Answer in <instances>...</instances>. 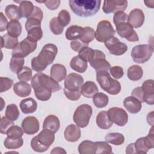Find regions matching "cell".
<instances>
[{
  "label": "cell",
  "mask_w": 154,
  "mask_h": 154,
  "mask_svg": "<svg viewBox=\"0 0 154 154\" xmlns=\"http://www.w3.org/2000/svg\"><path fill=\"white\" fill-rule=\"evenodd\" d=\"M31 86L35 97L41 101L48 100L52 96V93L58 91L61 88L57 81L42 72H38L32 76Z\"/></svg>",
  "instance_id": "cell-1"
},
{
  "label": "cell",
  "mask_w": 154,
  "mask_h": 154,
  "mask_svg": "<svg viewBox=\"0 0 154 154\" xmlns=\"http://www.w3.org/2000/svg\"><path fill=\"white\" fill-rule=\"evenodd\" d=\"M58 53V48L52 43L45 45L39 54L31 60L32 69L37 72H42L47 66L53 63Z\"/></svg>",
  "instance_id": "cell-2"
},
{
  "label": "cell",
  "mask_w": 154,
  "mask_h": 154,
  "mask_svg": "<svg viewBox=\"0 0 154 154\" xmlns=\"http://www.w3.org/2000/svg\"><path fill=\"white\" fill-rule=\"evenodd\" d=\"M70 8L77 16L83 17L95 15L99 10L100 0H70Z\"/></svg>",
  "instance_id": "cell-3"
},
{
  "label": "cell",
  "mask_w": 154,
  "mask_h": 154,
  "mask_svg": "<svg viewBox=\"0 0 154 154\" xmlns=\"http://www.w3.org/2000/svg\"><path fill=\"white\" fill-rule=\"evenodd\" d=\"M96 80L100 87L109 94L116 95L121 91L120 83L112 79L108 71L96 72Z\"/></svg>",
  "instance_id": "cell-4"
},
{
  "label": "cell",
  "mask_w": 154,
  "mask_h": 154,
  "mask_svg": "<svg viewBox=\"0 0 154 154\" xmlns=\"http://www.w3.org/2000/svg\"><path fill=\"white\" fill-rule=\"evenodd\" d=\"M92 113V108L90 105L82 104L75 109L73 116V121L79 128H85L88 125Z\"/></svg>",
  "instance_id": "cell-5"
},
{
  "label": "cell",
  "mask_w": 154,
  "mask_h": 154,
  "mask_svg": "<svg viewBox=\"0 0 154 154\" xmlns=\"http://www.w3.org/2000/svg\"><path fill=\"white\" fill-rule=\"evenodd\" d=\"M153 52L152 46L150 45H139L132 48L131 55L135 63L143 64L150 58Z\"/></svg>",
  "instance_id": "cell-6"
},
{
  "label": "cell",
  "mask_w": 154,
  "mask_h": 154,
  "mask_svg": "<svg viewBox=\"0 0 154 154\" xmlns=\"http://www.w3.org/2000/svg\"><path fill=\"white\" fill-rule=\"evenodd\" d=\"M115 30L111 23L108 20H101L97 25L95 32V38L99 42L105 43L106 41L114 37Z\"/></svg>",
  "instance_id": "cell-7"
},
{
  "label": "cell",
  "mask_w": 154,
  "mask_h": 154,
  "mask_svg": "<svg viewBox=\"0 0 154 154\" xmlns=\"http://www.w3.org/2000/svg\"><path fill=\"white\" fill-rule=\"evenodd\" d=\"M37 42L30 40L27 37L19 43L17 46L13 49L12 56L25 57L34 52L37 48Z\"/></svg>",
  "instance_id": "cell-8"
},
{
  "label": "cell",
  "mask_w": 154,
  "mask_h": 154,
  "mask_svg": "<svg viewBox=\"0 0 154 154\" xmlns=\"http://www.w3.org/2000/svg\"><path fill=\"white\" fill-rule=\"evenodd\" d=\"M88 62L96 72L101 70L108 71L111 67L109 62L106 60L104 53L98 49H94L93 55Z\"/></svg>",
  "instance_id": "cell-9"
},
{
  "label": "cell",
  "mask_w": 154,
  "mask_h": 154,
  "mask_svg": "<svg viewBox=\"0 0 154 154\" xmlns=\"http://www.w3.org/2000/svg\"><path fill=\"white\" fill-rule=\"evenodd\" d=\"M115 25L116 31L121 37L125 38L128 41L131 42H135L139 40V37L136 31L128 21L119 22Z\"/></svg>",
  "instance_id": "cell-10"
},
{
  "label": "cell",
  "mask_w": 154,
  "mask_h": 154,
  "mask_svg": "<svg viewBox=\"0 0 154 154\" xmlns=\"http://www.w3.org/2000/svg\"><path fill=\"white\" fill-rule=\"evenodd\" d=\"M109 119L119 126H125L128 121V115L126 111L119 107H112L108 111Z\"/></svg>",
  "instance_id": "cell-11"
},
{
  "label": "cell",
  "mask_w": 154,
  "mask_h": 154,
  "mask_svg": "<svg viewBox=\"0 0 154 154\" xmlns=\"http://www.w3.org/2000/svg\"><path fill=\"white\" fill-rule=\"evenodd\" d=\"M105 46L109 51V53L119 56L124 54L128 50L127 45L120 42L117 37H112L105 43Z\"/></svg>",
  "instance_id": "cell-12"
},
{
  "label": "cell",
  "mask_w": 154,
  "mask_h": 154,
  "mask_svg": "<svg viewBox=\"0 0 154 154\" xmlns=\"http://www.w3.org/2000/svg\"><path fill=\"white\" fill-rule=\"evenodd\" d=\"M84 84V78L81 75L71 73L68 74L64 80V88L70 91H76L81 90Z\"/></svg>",
  "instance_id": "cell-13"
},
{
  "label": "cell",
  "mask_w": 154,
  "mask_h": 154,
  "mask_svg": "<svg viewBox=\"0 0 154 154\" xmlns=\"http://www.w3.org/2000/svg\"><path fill=\"white\" fill-rule=\"evenodd\" d=\"M128 6L127 1H104L102 10L105 14L124 11Z\"/></svg>",
  "instance_id": "cell-14"
},
{
  "label": "cell",
  "mask_w": 154,
  "mask_h": 154,
  "mask_svg": "<svg viewBox=\"0 0 154 154\" xmlns=\"http://www.w3.org/2000/svg\"><path fill=\"white\" fill-rule=\"evenodd\" d=\"M22 128L23 132L26 134H35L39 130V122L38 119L34 116H28L23 120L22 122Z\"/></svg>",
  "instance_id": "cell-15"
},
{
  "label": "cell",
  "mask_w": 154,
  "mask_h": 154,
  "mask_svg": "<svg viewBox=\"0 0 154 154\" xmlns=\"http://www.w3.org/2000/svg\"><path fill=\"white\" fill-rule=\"evenodd\" d=\"M143 93V102L148 105H153L154 104V89L153 80H146L141 86Z\"/></svg>",
  "instance_id": "cell-16"
},
{
  "label": "cell",
  "mask_w": 154,
  "mask_h": 154,
  "mask_svg": "<svg viewBox=\"0 0 154 154\" xmlns=\"http://www.w3.org/2000/svg\"><path fill=\"white\" fill-rule=\"evenodd\" d=\"M145 20V16L143 11L139 8H134L131 11L129 14L128 22L135 28L141 27Z\"/></svg>",
  "instance_id": "cell-17"
},
{
  "label": "cell",
  "mask_w": 154,
  "mask_h": 154,
  "mask_svg": "<svg viewBox=\"0 0 154 154\" xmlns=\"http://www.w3.org/2000/svg\"><path fill=\"white\" fill-rule=\"evenodd\" d=\"M81 130L79 127L74 124L68 125L64 132L65 139L69 142L77 141L81 137Z\"/></svg>",
  "instance_id": "cell-18"
},
{
  "label": "cell",
  "mask_w": 154,
  "mask_h": 154,
  "mask_svg": "<svg viewBox=\"0 0 154 154\" xmlns=\"http://www.w3.org/2000/svg\"><path fill=\"white\" fill-rule=\"evenodd\" d=\"M123 105L131 114H137L140 111L142 107L141 102L133 96H128L123 100Z\"/></svg>",
  "instance_id": "cell-19"
},
{
  "label": "cell",
  "mask_w": 154,
  "mask_h": 154,
  "mask_svg": "<svg viewBox=\"0 0 154 154\" xmlns=\"http://www.w3.org/2000/svg\"><path fill=\"white\" fill-rule=\"evenodd\" d=\"M67 70L65 66L61 64H54L50 70V75L52 78L57 82H60L65 79Z\"/></svg>",
  "instance_id": "cell-20"
},
{
  "label": "cell",
  "mask_w": 154,
  "mask_h": 154,
  "mask_svg": "<svg viewBox=\"0 0 154 154\" xmlns=\"http://www.w3.org/2000/svg\"><path fill=\"white\" fill-rule=\"evenodd\" d=\"M36 137L42 144L49 148L54 141L55 133L50 130L43 129Z\"/></svg>",
  "instance_id": "cell-21"
},
{
  "label": "cell",
  "mask_w": 154,
  "mask_h": 154,
  "mask_svg": "<svg viewBox=\"0 0 154 154\" xmlns=\"http://www.w3.org/2000/svg\"><path fill=\"white\" fill-rule=\"evenodd\" d=\"M13 91L17 96L20 97H25L31 94V86L26 82H17L13 86Z\"/></svg>",
  "instance_id": "cell-22"
},
{
  "label": "cell",
  "mask_w": 154,
  "mask_h": 154,
  "mask_svg": "<svg viewBox=\"0 0 154 154\" xmlns=\"http://www.w3.org/2000/svg\"><path fill=\"white\" fill-rule=\"evenodd\" d=\"M60 123L59 119L55 115H49L47 116L43 123V128L46 129L56 133L60 129Z\"/></svg>",
  "instance_id": "cell-23"
},
{
  "label": "cell",
  "mask_w": 154,
  "mask_h": 154,
  "mask_svg": "<svg viewBox=\"0 0 154 154\" xmlns=\"http://www.w3.org/2000/svg\"><path fill=\"white\" fill-rule=\"evenodd\" d=\"M99 90L96 84L91 81H86L81 88V94L87 98H91L97 93Z\"/></svg>",
  "instance_id": "cell-24"
},
{
  "label": "cell",
  "mask_w": 154,
  "mask_h": 154,
  "mask_svg": "<svg viewBox=\"0 0 154 154\" xmlns=\"http://www.w3.org/2000/svg\"><path fill=\"white\" fill-rule=\"evenodd\" d=\"M96 124L102 129H108L112 126V122L109 119L106 111H101L98 113L96 119Z\"/></svg>",
  "instance_id": "cell-25"
},
{
  "label": "cell",
  "mask_w": 154,
  "mask_h": 154,
  "mask_svg": "<svg viewBox=\"0 0 154 154\" xmlns=\"http://www.w3.org/2000/svg\"><path fill=\"white\" fill-rule=\"evenodd\" d=\"M20 108L24 114H30L34 112L37 108L36 101L32 97H29L22 100L20 102Z\"/></svg>",
  "instance_id": "cell-26"
},
{
  "label": "cell",
  "mask_w": 154,
  "mask_h": 154,
  "mask_svg": "<svg viewBox=\"0 0 154 154\" xmlns=\"http://www.w3.org/2000/svg\"><path fill=\"white\" fill-rule=\"evenodd\" d=\"M70 67L75 71L79 73H84L87 69V61L80 58L78 55L73 57L70 62Z\"/></svg>",
  "instance_id": "cell-27"
},
{
  "label": "cell",
  "mask_w": 154,
  "mask_h": 154,
  "mask_svg": "<svg viewBox=\"0 0 154 154\" xmlns=\"http://www.w3.org/2000/svg\"><path fill=\"white\" fill-rule=\"evenodd\" d=\"M84 28L78 25H72L69 26L66 31V37L69 40L79 39L83 33Z\"/></svg>",
  "instance_id": "cell-28"
},
{
  "label": "cell",
  "mask_w": 154,
  "mask_h": 154,
  "mask_svg": "<svg viewBox=\"0 0 154 154\" xmlns=\"http://www.w3.org/2000/svg\"><path fill=\"white\" fill-rule=\"evenodd\" d=\"M19 44L18 39L17 37H13L8 33L3 35L1 39V48H5L7 49H13Z\"/></svg>",
  "instance_id": "cell-29"
},
{
  "label": "cell",
  "mask_w": 154,
  "mask_h": 154,
  "mask_svg": "<svg viewBox=\"0 0 154 154\" xmlns=\"http://www.w3.org/2000/svg\"><path fill=\"white\" fill-rule=\"evenodd\" d=\"M34 6L32 2L29 1H19V10L21 17L28 18L32 14Z\"/></svg>",
  "instance_id": "cell-30"
},
{
  "label": "cell",
  "mask_w": 154,
  "mask_h": 154,
  "mask_svg": "<svg viewBox=\"0 0 154 154\" xmlns=\"http://www.w3.org/2000/svg\"><path fill=\"white\" fill-rule=\"evenodd\" d=\"M78 149L80 154H94L96 144L90 140H84L79 144Z\"/></svg>",
  "instance_id": "cell-31"
},
{
  "label": "cell",
  "mask_w": 154,
  "mask_h": 154,
  "mask_svg": "<svg viewBox=\"0 0 154 154\" xmlns=\"http://www.w3.org/2000/svg\"><path fill=\"white\" fill-rule=\"evenodd\" d=\"M22 25L17 20H10L7 25V33L14 37H19L22 32Z\"/></svg>",
  "instance_id": "cell-32"
},
{
  "label": "cell",
  "mask_w": 154,
  "mask_h": 154,
  "mask_svg": "<svg viewBox=\"0 0 154 154\" xmlns=\"http://www.w3.org/2000/svg\"><path fill=\"white\" fill-rule=\"evenodd\" d=\"M128 78L131 81H138L143 75V70L138 65H132L129 67L127 72Z\"/></svg>",
  "instance_id": "cell-33"
},
{
  "label": "cell",
  "mask_w": 154,
  "mask_h": 154,
  "mask_svg": "<svg viewBox=\"0 0 154 154\" xmlns=\"http://www.w3.org/2000/svg\"><path fill=\"white\" fill-rule=\"evenodd\" d=\"M106 142L116 146H120L125 141L123 135L119 132H111L107 134L105 137Z\"/></svg>",
  "instance_id": "cell-34"
},
{
  "label": "cell",
  "mask_w": 154,
  "mask_h": 154,
  "mask_svg": "<svg viewBox=\"0 0 154 154\" xmlns=\"http://www.w3.org/2000/svg\"><path fill=\"white\" fill-rule=\"evenodd\" d=\"M24 63V58L17 56H12L9 64L10 69L13 73H17L23 67Z\"/></svg>",
  "instance_id": "cell-35"
},
{
  "label": "cell",
  "mask_w": 154,
  "mask_h": 154,
  "mask_svg": "<svg viewBox=\"0 0 154 154\" xmlns=\"http://www.w3.org/2000/svg\"><path fill=\"white\" fill-rule=\"evenodd\" d=\"M109 101L108 96L103 93H97L93 96V102L94 105L99 108H103L106 106Z\"/></svg>",
  "instance_id": "cell-36"
},
{
  "label": "cell",
  "mask_w": 154,
  "mask_h": 154,
  "mask_svg": "<svg viewBox=\"0 0 154 154\" xmlns=\"http://www.w3.org/2000/svg\"><path fill=\"white\" fill-rule=\"evenodd\" d=\"M5 13L7 17L11 20H18L21 18L19 10V7L16 5H8L5 8Z\"/></svg>",
  "instance_id": "cell-37"
},
{
  "label": "cell",
  "mask_w": 154,
  "mask_h": 154,
  "mask_svg": "<svg viewBox=\"0 0 154 154\" xmlns=\"http://www.w3.org/2000/svg\"><path fill=\"white\" fill-rule=\"evenodd\" d=\"M23 144V138H12L7 137L4 141V146L8 149H16L21 147Z\"/></svg>",
  "instance_id": "cell-38"
},
{
  "label": "cell",
  "mask_w": 154,
  "mask_h": 154,
  "mask_svg": "<svg viewBox=\"0 0 154 154\" xmlns=\"http://www.w3.org/2000/svg\"><path fill=\"white\" fill-rule=\"evenodd\" d=\"M5 117L11 121L14 122L16 120L20 114L17 106L14 103L8 105L5 109Z\"/></svg>",
  "instance_id": "cell-39"
},
{
  "label": "cell",
  "mask_w": 154,
  "mask_h": 154,
  "mask_svg": "<svg viewBox=\"0 0 154 154\" xmlns=\"http://www.w3.org/2000/svg\"><path fill=\"white\" fill-rule=\"evenodd\" d=\"M94 38H95L94 30L90 26L84 27L83 33L79 39L84 43L88 44L89 43L92 42Z\"/></svg>",
  "instance_id": "cell-40"
},
{
  "label": "cell",
  "mask_w": 154,
  "mask_h": 154,
  "mask_svg": "<svg viewBox=\"0 0 154 154\" xmlns=\"http://www.w3.org/2000/svg\"><path fill=\"white\" fill-rule=\"evenodd\" d=\"M96 144L95 153H112V147L106 141H97Z\"/></svg>",
  "instance_id": "cell-41"
},
{
  "label": "cell",
  "mask_w": 154,
  "mask_h": 154,
  "mask_svg": "<svg viewBox=\"0 0 154 154\" xmlns=\"http://www.w3.org/2000/svg\"><path fill=\"white\" fill-rule=\"evenodd\" d=\"M28 33L27 37L34 42L40 40L43 36V31L41 26H36L26 31Z\"/></svg>",
  "instance_id": "cell-42"
},
{
  "label": "cell",
  "mask_w": 154,
  "mask_h": 154,
  "mask_svg": "<svg viewBox=\"0 0 154 154\" xmlns=\"http://www.w3.org/2000/svg\"><path fill=\"white\" fill-rule=\"evenodd\" d=\"M32 70L28 66H23V67L17 73V79L20 81L27 82L31 80L32 78Z\"/></svg>",
  "instance_id": "cell-43"
},
{
  "label": "cell",
  "mask_w": 154,
  "mask_h": 154,
  "mask_svg": "<svg viewBox=\"0 0 154 154\" xmlns=\"http://www.w3.org/2000/svg\"><path fill=\"white\" fill-rule=\"evenodd\" d=\"M23 130L17 125H12L7 130L6 135L8 137L12 138H21L23 134Z\"/></svg>",
  "instance_id": "cell-44"
},
{
  "label": "cell",
  "mask_w": 154,
  "mask_h": 154,
  "mask_svg": "<svg viewBox=\"0 0 154 154\" xmlns=\"http://www.w3.org/2000/svg\"><path fill=\"white\" fill-rule=\"evenodd\" d=\"M134 146L137 153H147L150 150L144 140V137L138 138L135 142Z\"/></svg>",
  "instance_id": "cell-45"
},
{
  "label": "cell",
  "mask_w": 154,
  "mask_h": 154,
  "mask_svg": "<svg viewBox=\"0 0 154 154\" xmlns=\"http://www.w3.org/2000/svg\"><path fill=\"white\" fill-rule=\"evenodd\" d=\"M57 19L60 24L64 28L66 26L71 20V17L69 12L66 10H61L58 15Z\"/></svg>",
  "instance_id": "cell-46"
},
{
  "label": "cell",
  "mask_w": 154,
  "mask_h": 154,
  "mask_svg": "<svg viewBox=\"0 0 154 154\" xmlns=\"http://www.w3.org/2000/svg\"><path fill=\"white\" fill-rule=\"evenodd\" d=\"M49 28L52 32L55 35H60L62 34L64 30V28L60 24L57 17H56L51 19L49 22Z\"/></svg>",
  "instance_id": "cell-47"
},
{
  "label": "cell",
  "mask_w": 154,
  "mask_h": 154,
  "mask_svg": "<svg viewBox=\"0 0 154 154\" xmlns=\"http://www.w3.org/2000/svg\"><path fill=\"white\" fill-rule=\"evenodd\" d=\"M13 84V81L7 77L0 78V92L3 93L11 88Z\"/></svg>",
  "instance_id": "cell-48"
},
{
  "label": "cell",
  "mask_w": 154,
  "mask_h": 154,
  "mask_svg": "<svg viewBox=\"0 0 154 154\" xmlns=\"http://www.w3.org/2000/svg\"><path fill=\"white\" fill-rule=\"evenodd\" d=\"M31 148L37 152H44L46 151L49 148L42 144L37 140V137H34L31 141Z\"/></svg>",
  "instance_id": "cell-49"
},
{
  "label": "cell",
  "mask_w": 154,
  "mask_h": 154,
  "mask_svg": "<svg viewBox=\"0 0 154 154\" xmlns=\"http://www.w3.org/2000/svg\"><path fill=\"white\" fill-rule=\"evenodd\" d=\"M94 49L89 48L88 46L84 47L78 53V56L86 61H89L91 59Z\"/></svg>",
  "instance_id": "cell-50"
},
{
  "label": "cell",
  "mask_w": 154,
  "mask_h": 154,
  "mask_svg": "<svg viewBox=\"0 0 154 154\" xmlns=\"http://www.w3.org/2000/svg\"><path fill=\"white\" fill-rule=\"evenodd\" d=\"M13 122L7 119L5 116L2 117L1 120L0 124V132L2 134H6L7 130L10 126L13 125Z\"/></svg>",
  "instance_id": "cell-51"
},
{
  "label": "cell",
  "mask_w": 154,
  "mask_h": 154,
  "mask_svg": "<svg viewBox=\"0 0 154 154\" xmlns=\"http://www.w3.org/2000/svg\"><path fill=\"white\" fill-rule=\"evenodd\" d=\"M41 22L40 19L29 16L27 18V20L25 22V29L26 31L29 30V29L36 27V26H41Z\"/></svg>",
  "instance_id": "cell-52"
},
{
  "label": "cell",
  "mask_w": 154,
  "mask_h": 154,
  "mask_svg": "<svg viewBox=\"0 0 154 154\" xmlns=\"http://www.w3.org/2000/svg\"><path fill=\"white\" fill-rule=\"evenodd\" d=\"M63 90H64V93L66 97L68 99L73 100V101L78 100L80 98L81 95V90H76V91H70V90H68L64 88Z\"/></svg>",
  "instance_id": "cell-53"
},
{
  "label": "cell",
  "mask_w": 154,
  "mask_h": 154,
  "mask_svg": "<svg viewBox=\"0 0 154 154\" xmlns=\"http://www.w3.org/2000/svg\"><path fill=\"white\" fill-rule=\"evenodd\" d=\"M109 72L111 76L115 79H120L124 75L123 68L119 66L110 67Z\"/></svg>",
  "instance_id": "cell-54"
},
{
  "label": "cell",
  "mask_w": 154,
  "mask_h": 154,
  "mask_svg": "<svg viewBox=\"0 0 154 154\" xmlns=\"http://www.w3.org/2000/svg\"><path fill=\"white\" fill-rule=\"evenodd\" d=\"M88 44L82 42L80 39L72 40L70 42V47L72 50L75 52H79L84 47L88 46Z\"/></svg>",
  "instance_id": "cell-55"
},
{
  "label": "cell",
  "mask_w": 154,
  "mask_h": 154,
  "mask_svg": "<svg viewBox=\"0 0 154 154\" xmlns=\"http://www.w3.org/2000/svg\"><path fill=\"white\" fill-rule=\"evenodd\" d=\"M128 16L124 11H118L114 13L113 16V22L114 24H117L122 22L128 21Z\"/></svg>",
  "instance_id": "cell-56"
},
{
  "label": "cell",
  "mask_w": 154,
  "mask_h": 154,
  "mask_svg": "<svg viewBox=\"0 0 154 154\" xmlns=\"http://www.w3.org/2000/svg\"><path fill=\"white\" fill-rule=\"evenodd\" d=\"M60 2L61 1L60 0H46L45 1L44 4L48 9L51 10H55L59 7Z\"/></svg>",
  "instance_id": "cell-57"
},
{
  "label": "cell",
  "mask_w": 154,
  "mask_h": 154,
  "mask_svg": "<svg viewBox=\"0 0 154 154\" xmlns=\"http://www.w3.org/2000/svg\"><path fill=\"white\" fill-rule=\"evenodd\" d=\"M132 96L137 98L138 100H139L141 103L143 102V93L142 91L141 87H138L135 88L132 91L131 93Z\"/></svg>",
  "instance_id": "cell-58"
},
{
  "label": "cell",
  "mask_w": 154,
  "mask_h": 154,
  "mask_svg": "<svg viewBox=\"0 0 154 154\" xmlns=\"http://www.w3.org/2000/svg\"><path fill=\"white\" fill-rule=\"evenodd\" d=\"M0 31L2 32L7 29L8 22L7 18L5 17V16L2 12L0 13Z\"/></svg>",
  "instance_id": "cell-59"
},
{
  "label": "cell",
  "mask_w": 154,
  "mask_h": 154,
  "mask_svg": "<svg viewBox=\"0 0 154 154\" xmlns=\"http://www.w3.org/2000/svg\"><path fill=\"white\" fill-rule=\"evenodd\" d=\"M126 154L137 153L136 150H135V146H134V143H131V144H129L126 147Z\"/></svg>",
  "instance_id": "cell-60"
},
{
  "label": "cell",
  "mask_w": 154,
  "mask_h": 154,
  "mask_svg": "<svg viewBox=\"0 0 154 154\" xmlns=\"http://www.w3.org/2000/svg\"><path fill=\"white\" fill-rule=\"evenodd\" d=\"M51 153L52 154V153H55V154H57V153H60V154H62V153H66V151L62 147H54L51 152Z\"/></svg>",
  "instance_id": "cell-61"
},
{
  "label": "cell",
  "mask_w": 154,
  "mask_h": 154,
  "mask_svg": "<svg viewBox=\"0 0 154 154\" xmlns=\"http://www.w3.org/2000/svg\"><path fill=\"white\" fill-rule=\"evenodd\" d=\"M146 119H147V123L150 125L153 126V111H151L150 112L148 113V114L147 115Z\"/></svg>",
  "instance_id": "cell-62"
},
{
  "label": "cell",
  "mask_w": 154,
  "mask_h": 154,
  "mask_svg": "<svg viewBox=\"0 0 154 154\" xmlns=\"http://www.w3.org/2000/svg\"><path fill=\"white\" fill-rule=\"evenodd\" d=\"M144 3L146 4V5L147 7L152 8H153L154 7V5H153L154 1H144Z\"/></svg>",
  "instance_id": "cell-63"
}]
</instances>
